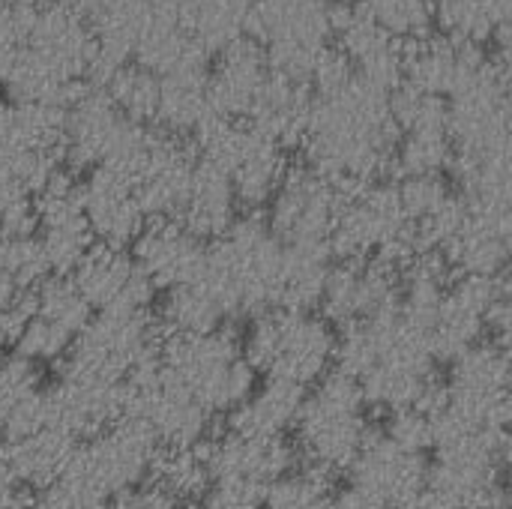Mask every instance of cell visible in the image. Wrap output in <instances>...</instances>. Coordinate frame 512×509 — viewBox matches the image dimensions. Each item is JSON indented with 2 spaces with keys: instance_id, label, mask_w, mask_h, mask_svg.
<instances>
[{
  "instance_id": "cell-1",
  "label": "cell",
  "mask_w": 512,
  "mask_h": 509,
  "mask_svg": "<svg viewBox=\"0 0 512 509\" xmlns=\"http://www.w3.org/2000/svg\"><path fill=\"white\" fill-rule=\"evenodd\" d=\"M162 375L192 393L210 414L234 411L255 393V369L243 360L228 330L165 336L156 348Z\"/></svg>"
},
{
  "instance_id": "cell-2",
  "label": "cell",
  "mask_w": 512,
  "mask_h": 509,
  "mask_svg": "<svg viewBox=\"0 0 512 509\" xmlns=\"http://www.w3.org/2000/svg\"><path fill=\"white\" fill-rule=\"evenodd\" d=\"M336 351L330 324L318 315H297L282 309L258 312L243 336V360L267 378H279L297 387L318 384Z\"/></svg>"
},
{
  "instance_id": "cell-3",
  "label": "cell",
  "mask_w": 512,
  "mask_h": 509,
  "mask_svg": "<svg viewBox=\"0 0 512 509\" xmlns=\"http://www.w3.org/2000/svg\"><path fill=\"white\" fill-rule=\"evenodd\" d=\"M294 429L303 453L312 459V468L327 477L336 471H348L366 438L372 435L366 423V399L360 381L345 372L324 375L315 396L303 402Z\"/></svg>"
},
{
  "instance_id": "cell-4",
  "label": "cell",
  "mask_w": 512,
  "mask_h": 509,
  "mask_svg": "<svg viewBox=\"0 0 512 509\" xmlns=\"http://www.w3.org/2000/svg\"><path fill=\"white\" fill-rule=\"evenodd\" d=\"M282 243L261 216L234 219L231 228L204 249V273L222 282L240 312H267L276 300Z\"/></svg>"
},
{
  "instance_id": "cell-5",
  "label": "cell",
  "mask_w": 512,
  "mask_h": 509,
  "mask_svg": "<svg viewBox=\"0 0 512 509\" xmlns=\"http://www.w3.org/2000/svg\"><path fill=\"white\" fill-rule=\"evenodd\" d=\"M153 456H156L153 435L135 420H120L105 432H99L96 438L78 444L63 480L90 489L102 498L123 495L150 477Z\"/></svg>"
},
{
  "instance_id": "cell-6",
  "label": "cell",
  "mask_w": 512,
  "mask_h": 509,
  "mask_svg": "<svg viewBox=\"0 0 512 509\" xmlns=\"http://www.w3.org/2000/svg\"><path fill=\"white\" fill-rule=\"evenodd\" d=\"M147 312H99L75 336L72 357L63 372L93 381H126V375L147 360L159 342Z\"/></svg>"
},
{
  "instance_id": "cell-7",
  "label": "cell",
  "mask_w": 512,
  "mask_h": 509,
  "mask_svg": "<svg viewBox=\"0 0 512 509\" xmlns=\"http://www.w3.org/2000/svg\"><path fill=\"white\" fill-rule=\"evenodd\" d=\"M447 402L486 432L507 435L510 426V351L501 342H480L453 363Z\"/></svg>"
},
{
  "instance_id": "cell-8",
  "label": "cell",
  "mask_w": 512,
  "mask_h": 509,
  "mask_svg": "<svg viewBox=\"0 0 512 509\" xmlns=\"http://www.w3.org/2000/svg\"><path fill=\"white\" fill-rule=\"evenodd\" d=\"M507 294V276H465L444 291L435 318L426 330V342L435 360L456 363L477 348L486 336L489 309Z\"/></svg>"
},
{
  "instance_id": "cell-9",
  "label": "cell",
  "mask_w": 512,
  "mask_h": 509,
  "mask_svg": "<svg viewBox=\"0 0 512 509\" xmlns=\"http://www.w3.org/2000/svg\"><path fill=\"white\" fill-rule=\"evenodd\" d=\"M339 207L342 198L324 177L312 174L309 168L288 171L270 198L267 228L282 246L327 243Z\"/></svg>"
},
{
  "instance_id": "cell-10",
  "label": "cell",
  "mask_w": 512,
  "mask_h": 509,
  "mask_svg": "<svg viewBox=\"0 0 512 509\" xmlns=\"http://www.w3.org/2000/svg\"><path fill=\"white\" fill-rule=\"evenodd\" d=\"M318 309L342 327L399 309V276L381 261H342L330 267Z\"/></svg>"
},
{
  "instance_id": "cell-11",
  "label": "cell",
  "mask_w": 512,
  "mask_h": 509,
  "mask_svg": "<svg viewBox=\"0 0 512 509\" xmlns=\"http://www.w3.org/2000/svg\"><path fill=\"white\" fill-rule=\"evenodd\" d=\"M72 285L90 309L99 312H132L150 309L156 288L141 276L132 255L117 246L93 243V249L72 270Z\"/></svg>"
},
{
  "instance_id": "cell-12",
  "label": "cell",
  "mask_w": 512,
  "mask_h": 509,
  "mask_svg": "<svg viewBox=\"0 0 512 509\" xmlns=\"http://www.w3.org/2000/svg\"><path fill=\"white\" fill-rule=\"evenodd\" d=\"M51 426L72 435L75 441L96 438L108 426L126 417V384L93 381L63 372L60 381L45 390Z\"/></svg>"
},
{
  "instance_id": "cell-13",
  "label": "cell",
  "mask_w": 512,
  "mask_h": 509,
  "mask_svg": "<svg viewBox=\"0 0 512 509\" xmlns=\"http://www.w3.org/2000/svg\"><path fill=\"white\" fill-rule=\"evenodd\" d=\"M348 471H351V486L363 489L387 509L408 507L420 501L429 465L423 456L393 447L384 435H369Z\"/></svg>"
},
{
  "instance_id": "cell-14",
  "label": "cell",
  "mask_w": 512,
  "mask_h": 509,
  "mask_svg": "<svg viewBox=\"0 0 512 509\" xmlns=\"http://www.w3.org/2000/svg\"><path fill=\"white\" fill-rule=\"evenodd\" d=\"M204 249L177 219H153L132 240V261L156 291H174L201 273Z\"/></svg>"
},
{
  "instance_id": "cell-15",
  "label": "cell",
  "mask_w": 512,
  "mask_h": 509,
  "mask_svg": "<svg viewBox=\"0 0 512 509\" xmlns=\"http://www.w3.org/2000/svg\"><path fill=\"white\" fill-rule=\"evenodd\" d=\"M81 213L93 240L117 249H126L147 225V216L135 201L132 183L108 171L105 165L90 168V174L84 177Z\"/></svg>"
},
{
  "instance_id": "cell-16",
  "label": "cell",
  "mask_w": 512,
  "mask_h": 509,
  "mask_svg": "<svg viewBox=\"0 0 512 509\" xmlns=\"http://www.w3.org/2000/svg\"><path fill=\"white\" fill-rule=\"evenodd\" d=\"M195 168V156L168 132L153 129L150 153L141 174L132 183L135 201L147 219H174Z\"/></svg>"
},
{
  "instance_id": "cell-17",
  "label": "cell",
  "mask_w": 512,
  "mask_h": 509,
  "mask_svg": "<svg viewBox=\"0 0 512 509\" xmlns=\"http://www.w3.org/2000/svg\"><path fill=\"white\" fill-rule=\"evenodd\" d=\"M510 210H474L468 207L462 228L444 246L447 267L465 276H504L510 261Z\"/></svg>"
},
{
  "instance_id": "cell-18",
  "label": "cell",
  "mask_w": 512,
  "mask_h": 509,
  "mask_svg": "<svg viewBox=\"0 0 512 509\" xmlns=\"http://www.w3.org/2000/svg\"><path fill=\"white\" fill-rule=\"evenodd\" d=\"M123 120L126 117L114 108L105 90L87 87L84 96L66 111L60 156H66L72 168H84V171L102 165Z\"/></svg>"
},
{
  "instance_id": "cell-19",
  "label": "cell",
  "mask_w": 512,
  "mask_h": 509,
  "mask_svg": "<svg viewBox=\"0 0 512 509\" xmlns=\"http://www.w3.org/2000/svg\"><path fill=\"white\" fill-rule=\"evenodd\" d=\"M204 450L213 480L240 477L258 486H270L294 468V450L285 438H240L225 435L210 441Z\"/></svg>"
},
{
  "instance_id": "cell-20",
  "label": "cell",
  "mask_w": 512,
  "mask_h": 509,
  "mask_svg": "<svg viewBox=\"0 0 512 509\" xmlns=\"http://www.w3.org/2000/svg\"><path fill=\"white\" fill-rule=\"evenodd\" d=\"M78 444L81 441H75L72 435L54 426H45L33 435L6 441L0 459L9 468L15 486H33L45 492L66 477Z\"/></svg>"
},
{
  "instance_id": "cell-21",
  "label": "cell",
  "mask_w": 512,
  "mask_h": 509,
  "mask_svg": "<svg viewBox=\"0 0 512 509\" xmlns=\"http://www.w3.org/2000/svg\"><path fill=\"white\" fill-rule=\"evenodd\" d=\"M237 300L231 297V291L225 285H219L213 276L201 273L168 291L165 309H162V324L168 330V336H201V333H213L222 327V321H228L231 315H237Z\"/></svg>"
},
{
  "instance_id": "cell-22",
  "label": "cell",
  "mask_w": 512,
  "mask_h": 509,
  "mask_svg": "<svg viewBox=\"0 0 512 509\" xmlns=\"http://www.w3.org/2000/svg\"><path fill=\"white\" fill-rule=\"evenodd\" d=\"M234 192H231V180L225 171L207 165V162H198L195 159V168H192V177H189V189H186V198L177 210V222L195 237V240H219L231 222L237 219L234 216Z\"/></svg>"
},
{
  "instance_id": "cell-23",
  "label": "cell",
  "mask_w": 512,
  "mask_h": 509,
  "mask_svg": "<svg viewBox=\"0 0 512 509\" xmlns=\"http://www.w3.org/2000/svg\"><path fill=\"white\" fill-rule=\"evenodd\" d=\"M306 390L279 378H267L261 390H255L243 405L228 414L231 435L240 438H285L288 429L297 426L303 411Z\"/></svg>"
},
{
  "instance_id": "cell-24",
  "label": "cell",
  "mask_w": 512,
  "mask_h": 509,
  "mask_svg": "<svg viewBox=\"0 0 512 509\" xmlns=\"http://www.w3.org/2000/svg\"><path fill=\"white\" fill-rule=\"evenodd\" d=\"M330 258L333 255H330L327 243L282 246V270H279V282H276L273 309L312 315L324 294Z\"/></svg>"
},
{
  "instance_id": "cell-25",
  "label": "cell",
  "mask_w": 512,
  "mask_h": 509,
  "mask_svg": "<svg viewBox=\"0 0 512 509\" xmlns=\"http://www.w3.org/2000/svg\"><path fill=\"white\" fill-rule=\"evenodd\" d=\"M285 174H288L285 150H279L273 141H267L264 135H258L255 129H249L246 147H243L237 165L228 174L234 201H243L246 207L267 204L273 198V192L279 189V183H282Z\"/></svg>"
},
{
  "instance_id": "cell-26",
  "label": "cell",
  "mask_w": 512,
  "mask_h": 509,
  "mask_svg": "<svg viewBox=\"0 0 512 509\" xmlns=\"http://www.w3.org/2000/svg\"><path fill=\"white\" fill-rule=\"evenodd\" d=\"M207 72H171L159 78V102L153 123L162 126L168 135L192 132L207 114V96H204Z\"/></svg>"
},
{
  "instance_id": "cell-27",
  "label": "cell",
  "mask_w": 512,
  "mask_h": 509,
  "mask_svg": "<svg viewBox=\"0 0 512 509\" xmlns=\"http://www.w3.org/2000/svg\"><path fill=\"white\" fill-rule=\"evenodd\" d=\"M150 477H153L156 489L165 492L174 504L198 501L201 495H207V489L213 483L201 447H165V450H156L153 465H150Z\"/></svg>"
},
{
  "instance_id": "cell-28",
  "label": "cell",
  "mask_w": 512,
  "mask_h": 509,
  "mask_svg": "<svg viewBox=\"0 0 512 509\" xmlns=\"http://www.w3.org/2000/svg\"><path fill=\"white\" fill-rule=\"evenodd\" d=\"M108 99L114 102V108L135 123L150 126L156 117V102H159V78L147 69H141L138 63H123L114 78L105 84Z\"/></svg>"
},
{
  "instance_id": "cell-29",
  "label": "cell",
  "mask_w": 512,
  "mask_h": 509,
  "mask_svg": "<svg viewBox=\"0 0 512 509\" xmlns=\"http://www.w3.org/2000/svg\"><path fill=\"white\" fill-rule=\"evenodd\" d=\"M390 117L402 135L408 132H447V99L399 84L390 93Z\"/></svg>"
},
{
  "instance_id": "cell-30",
  "label": "cell",
  "mask_w": 512,
  "mask_h": 509,
  "mask_svg": "<svg viewBox=\"0 0 512 509\" xmlns=\"http://www.w3.org/2000/svg\"><path fill=\"white\" fill-rule=\"evenodd\" d=\"M90 306L84 303V297L75 291L72 282L66 279H51V282H42L36 291H33V315L60 327L63 333H69L72 339L87 327L90 321Z\"/></svg>"
},
{
  "instance_id": "cell-31",
  "label": "cell",
  "mask_w": 512,
  "mask_h": 509,
  "mask_svg": "<svg viewBox=\"0 0 512 509\" xmlns=\"http://www.w3.org/2000/svg\"><path fill=\"white\" fill-rule=\"evenodd\" d=\"M453 144L447 132H408L393 147V168L402 177H423V174H441L450 168Z\"/></svg>"
},
{
  "instance_id": "cell-32",
  "label": "cell",
  "mask_w": 512,
  "mask_h": 509,
  "mask_svg": "<svg viewBox=\"0 0 512 509\" xmlns=\"http://www.w3.org/2000/svg\"><path fill=\"white\" fill-rule=\"evenodd\" d=\"M42 252L48 258V267L51 273L57 276H66L72 273L81 258L93 249V234L84 222V216H75V219H63V222H51V225H42Z\"/></svg>"
},
{
  "instance_id": "cell-33",
  "label": "cell",
  "mask_w": 512,
  "mask_h": 509,
  "mask_svg": "<svg viewBox=\"0 0 512 509\" xmlns=\"http://www.w3.org/2000/svg\"><path fill=\"white\" fill-rule=\"evenodd\" d=\"M0 270L3 276L9 279V285L15 291H30V288H39L51 267H48V258L42 252V243L39 237H3V246H0Z\"/></svg>"
},
{
  "instance_id": "cell-34",
  "label": "cell",
  "mask_w": 512,
  "mask_h": 509,
  "mask_svg": "<svg viewBox=\"0 0 512 509\" xmlns=\"http://www.w3.org/2000/svg\"><path fill=\"white\" fill-rule=\"evenodd\" d=\"M324 498H330L327 474L318 468L288 471L273 480L264 492V509H315Z\"/></svg>"
},
{
  "instance_id": "cell-35",
  "label": "cell",
  "mask_w": 512,
  "mask_h": 509,
  "mask_svg": "<svg viewBox=\"0 0 512 509\" xmlns=\"http://www.w3.org/2000/svg\"><path fill=\"white\" fill-rule=\"evenodd\" d=\"M33 231V195L6 165H0V237H30Z\"/></svg>"
},
{
  "instance_id": "cell-36",
  "label": "cell",
  "mask_w": 512,
  "mask_h": 509,
  "mask_svg": "<svg viewBox=\"0 0 512 509\" xmlns=\"http://www.w3.org/2000/svg\"><path fill=\"white\" fill-rule=\"evenodd\" d=\"M465 201L462 195H447L432 213H426L420 222H414V240L420 252H444V246L453 240V234L462 228L465 222Z\"/></svg>"
},
{
  "instance_id": "cell-37",
  "label": "cell",
  "mask_w": 512,
  "mask_h": 509,
  "mask_svg": "<svg viewBox=\"0 0 512 509\" xmlns=\"http://www.w3.org/2000/svg\"><path fill=\"white\" fill-rule=\"evenodd\" d=\"M72 342H75V339H72L69 333H63L60 327H54V324H48V321H42V318L33 315L30 324L24 327L21 339L15 342V348H18V357L30 360V363L36 366V363L60 360V357L69 351Z\"/></svg>"
},
{
  "instance_id": "cell-38",
  "label": "cell",
  "mask_w": 512,
  "mask_h": 509,
  "mask_svg": "<svg viewBox=\"0 0 512 509\" xmlns=\"http://www.w3.org/2000/svg\"><path fill=\"white\" fill-rule=\"evenodd\" d=\"M396 192H399V204H402L405 216L414 225L450 195V186L444 183L441 174H423V177H402Z\"/></svg>"
},
{
  "instance_id": "cell-39",
  "label": "cell",
  "mask_w": 512,
  "mask_h": 509,
  "mask_svg": "<svg viewBox=\"0 0 512 509\" xmlns=\"http://www.w3.org/2000/svg\"><path fill=\"white\" fill-rule=\"evenodd\" d=\"M384 438L414 456H423L432 447V417L423 408H405L390 414V426L384 432Z\"/></svg>"
},
{
  "instance_id": "cell-40",
  "label": "cell",
  "mask_w": 512,
  "mask_h": 509,
  "mask_svg": "<svg viewBox=\"0 0 512 509\" xmlns=\"http://www.w3.org/2000/svg\"><path fill=\"white\" fill-rule=\"evenodd\" d=\"M354 75V66L348 60V54L336 45V42H324L312 60V72H309V87H315L312 93H333L339 90L348 78Z\"/></svg>"
},
{
  "instance_id": "cell-41",
  "label": "cell",
  "mask_w": 512,
  "mask_h": 509,
  "mask_svg": "<svg viewBox=\"0 0 512 509\" xmlns=\"http://www.w3.org/2000/svg\"><path fill=\"white\" fill-rule=\"evenodd\" d=\"M264 492L267 486L249 483L240 477L213 480L204 509H264Z\"/></svg>"
},
{
  "instance_id": "cell-42",
  "label": "cell",
  "mask_w": 512,
  "mask_h": 509,
  "mask_svg": "<svg viewBox=\"0 0 512 509\" xmlns=\"http://www.w3.org/2000/svg\"><path fill=\"white\" fill-rule=\"evenodd\" d=\"M27 509H108L105 507V498L90 492V489H81L69 480H60L54 483L51 489H45L33 504H27Z\"/></svg>"
},
{
  "instance_id": "cell-43",
  "label": "cell",
  "mask_w": 512,
  "mask_h": 509,
  "mask_svg": "<svg viewBox=\"0 0 512 509\" xmlns=\"http://www.w3.org/2000/svg\"><path fill=\"white\" fill-rule=\"evenodd\" d=\"M33 318V294H15L3 309H0V342H18L24 327Z\"/></svg>"
},
{
  "instance_id": "cell-44",
  "label": "cell",
  "mask_w": 512,
  "mask_h": 509,
  "mask_svg": "<svg viewBox=\"0 0 512 509\" xmlns=\"http://www.w3.org/2000/svg\"><path fill=\"white\" fill-rule=\"evenodd\" d=\"M114 509H177V504L165 492L150 486V489H132V492L117 495Z\"/></svg>"
},
{
  "instance_id": "cell-45",
  "label": "cell",
  "mask_w": 512,
  "mask_h": 509,
  "mask_svg": "<svg viewBox=\"0 0 512 509\" xmlns=\"http://www.w3.org/2000/svg\"><path fill=\"white\" fill-rule=\"evenodd\" d=\"M21 150L18 135H15V123H12V102H6L0 96V165H9Z\"/></svg>"
},
{
  "instance_id": "cell-46",
  "label": "cell",
  "mask_w": 512,
  "mask_h": 509,
  "mask_svg": "<svg viewBox=\"0 0 512 509\" xmlns=\"http://www.w3.org/2000/svg\"><path fill=\"white\" fill-rule=\"evenodd\" d=\"M15 294H21V291H15V288L9 285V279L3 276V270H0V309H3V306H6V303L15 297Z\"/></svg>"
},
{
  "instance_id": "cell-47",
  "label": "cell",
  "mask_w": 512,
  "mask_h": 509,
  "mask_svg": "<svg viewBox=\"0 0 512 509\" xmlns=\"http://www.w3.org/2000/svg\"><path fill=\"white\" fill-rule=\"evenodd\" d=\"M315 509H342V507H339V501H336V498H324V501H321Z\"/></svg>"
},
{
  "instance_id": "cell-48",
  "label": "cell",
  "mask_w": 512,
  "mask_h": 509,
  "mask_svg": "<svg viewBox=\"0 0 512 509\" xmlns=\"http://www.w3.org/2000/svg\"><path fill=\"white\" fill-rule=\"evenodd\" d=\"M387 509H420L417 504H408V507H387Z\"/></svg>"
}]
</instances>
